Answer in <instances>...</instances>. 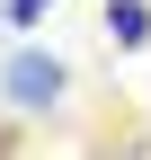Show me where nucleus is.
I'll list each match as a JSON object with an SVG mask.
<instances>
[{"instance_id":"obj_1","label":"nucleus","mask_w":151,"mask_h":160,"mask_svg":"<svg viewBox=\"0 0 151 160\" xmlns=\"http://www.w3.org/2000/svg\"><path fill=\"white\" fill-rule=\"evenodd\" d=\"M0 80H9V107H53V98H62V62H53V53H18Z\"/></svg>"},{"instance_id":"obj_2","label":"nucleus","mask_w":151,"mask_h":160,"mask_svg":"<svg viewBox=\"0 0 151 160\" xmlns=\"http://www.w3.org/2000/svg\"><path fill=\"white\" fill-rule=\"evenodd\" d=\"M107 36H116V45H151V9L142 0H116V9H107Z\"/></svg>"},{"instance_id":"obj_3","label":"nucleus","mask_w":151,"mask_h":160,"mask_svg":"<svg viewBox=\"0 0 151 160\" xmlns=\"http://www.w3.org/2000/svg\"><path fill=\"white\" fill-rule=\"evenodd\" d=\"M45 9H53V0H9V27H36Z\"/></svg>"}]
</instances>
